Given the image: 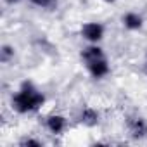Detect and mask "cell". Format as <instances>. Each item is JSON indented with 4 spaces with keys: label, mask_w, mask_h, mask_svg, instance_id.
<instances>
[{
    "label": "cell",
    "mask_w": 147,
    "mask_h": 147,
    "mask_svg": "<svg viewBox=\"0 0 147 147\" xmlns=\"http://www.w3.org/2000/svg\"><path fill=\"white\" fill-rule=\"evenodd\" d=\"M43 100H45L43 94L38 92L31 82H24L23 87H21V90L12 97V107L18 113L26 114V113L36 111L43 104Z\"/></svg>",
    "instance_id": "cell-1"
},
{
    "label": "cell",
    "mask_w": 147,
    "mask_h": 147,
    "mask_svg": "<svg viewBox=\"0 0 147 147\" xmlns=\"http://www.w3.org/2000/svg\"><path fill=\"white\" fill-rule=\"evenodd\" d=\"M82 36L92 43H97L104 36V26L100 23H87L82 28Z\"/></svg>",
    "instance_id": "cell-2"
},
{
    "label": "cell",
    "mask_w": 147,
    "mask_h": 147,
    "mask_svg": "<svg viewBox=\"0 0 147 147\" xmlns=\"http://www.w3.org/2000/svg\"><path fill=\"white\" fill-rule=\"evenodd\" d=\"M128 130H130L131 137L142 138V137L147 135V123L142 118H130L128 119Z\"/></svg>",
    "instance_id": "cell-3"
},
{
    "label": "cell",
    "mask_w": 147,
    "mask_h": 147,
    "mask_svg": "<svg viewBox=\"0 0 147 147\" xmlns=\"http://www.w3.org/2000/svg\"><path fill=\"white\" fill-rule=\"evenodd\" d=\"M88 71H90V75L94 78H104L107 73H109V64H107L106 57L88 62Z\"/></svg>",
    "instance_id": "cell-4"
},
{
    "label": "cell",
    "mask_w": 147,
    "mask_h": 147,
    "mask_svg": "<svg viewBox=\"0 0 147 147\" xmlns=\"http://www.w3.org/2000/svg\"><path fill=\"white\" fill-rule=\"evenodd\" d=\"M47 128H49V131L54 133V135L62 133L64 128H66V118L61 116V114H52V116H49V118H47Z\"/></svg>",
    "instance_id": "cell-5"
},
{
    "label": "cell",
    "mask_w": 147,
    "mask_h": 147,
    "mask_svg": "<svg viewBox=\"0 0 147 147\" xmlns=\"http://www.w3.org/2000/svg\"><path fill=\"white\" fill-rule=\"evenodd\" d=\"M102 57H104V52H102V49L97 47V45H90V47L83 49V52H82V59H83L87 64L92 62V61L102 59Z\"/></svg>",
    "instance_id": "cell-6"
},
{
    "label": "cell",
    "mask_w": 147,
    "mask_h": 147,
    "mask_svg": "<svg viewBox=\"0 0 147 147\" xmlns=\"http://www.w3.org/2000/svg\"><path fill=\"white\" fill-rule=\"evenodd\" d=\"M123 24H125V28H128L131 31L140 30L142 28V18L137 12H128V14L123 16Z\"/></svg>",
    "instance_id": "cell-7"
},
{
    "label": "cell",
    "mask_w": 147,
    "mask_h": 147,
    "mask_svg": "<svg viewBox=\"0 0 147 147\" xmlns=\"http://www.w3.org/2000/svg\"><path fill=\"white\" fill-rule=\"evenodd\" d=\"M99 113L95 111V109H92V107H83V111H82V114H80V119H82V123H85V125H88V126H94V125H97L99 123Z\"/></svg>",
    "instance_id": "cell-8"
},
{
    "label": "cell",
    "mask_w": 147,
    "mask_h": 147,
    "mask_svg": "<svg viewBox=\"0 0 147 147\" xmlns=\"http://www.w3.org/2000/svg\"><path fill=\"white\" fill-rule=\"evenodd\" d=\"M31 2L35 5L43 7V9H49V11H52V9L57 7V0H31Z\"/></svg>",
    "instance_id": "cell-9"
},
{
    "label": "cell",
    "mask_w": 147,
    "mask_h": 147,
    "mask_svg": "<svg viewBox=\"0 0 147 147\" xmlns=\"http://www.w3.org/2000/svg\"><path fill=\"white\" fill-rule=\"evenodd\" d=\"M12 55H14V49H12V47H9V45L2 47V61H4V62H7Z\"/></svg>",
    "instance_id": "cell-10"
},
{
    "label": "cell",
    "mask_w": 147,
    "mask_h": 147,
    "mask_svg": "<svg viewBox=\"0 0 147 147\" xmlns=\"http://www.w3.org/2000/svg\"><path fill=\"white\" fill-rule=\"evenodd\" d=\"M21 145H42L40 140H35V138H24L21 142Z\"/></svg>",
    "instance_id": "cell-11"
},
{
    "label": "cell",
    "mask_w": 147,
    "mask_h": 147,
    "mask_svg": "<svg viewBox=\"0 0 147 147\" xmlns=\"http://www.w3.org/2000/svg\"><path fill=\"white\" fill-rule=\"evenodd\" d=\"M5 2H7V4H18L19 0H5Z\"/></svg>",
    "instance_id": "cell-12"
},
{
    "label": "cell",
    "mask_w": 147,
    "mask_h": 147,
    "mask_svg": "<svg viewBox=\"0 0 147 147\" xmlns=\"http://www.w3.org/2000/svg\"><path fill=\"white\" fill-rule=\"evenodd\" d=\"M106 2H114V0H106Z\"/></svg>",
    "instance_id": "cell-13"
}]
</instances>
